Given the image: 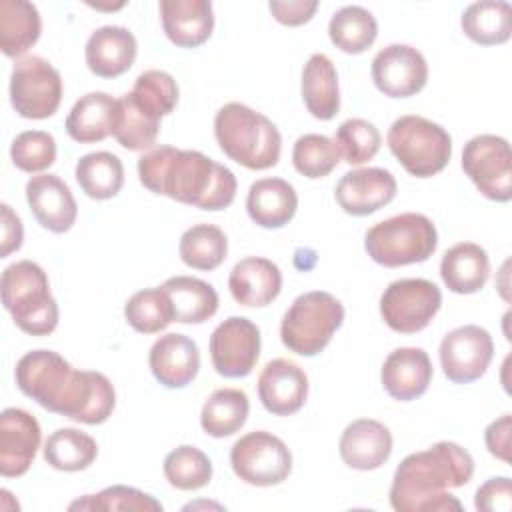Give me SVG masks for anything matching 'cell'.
<instances>
[{"mask_svg": "<svg viewBox=\"0 0 512 512\" xmlns=\"http://www.w3.org/2000/svg\"><path fill=\"white\" fill-rule=\"evenodd\" d=\"M126 322L140 334H156L174 322V306L162 286L134 292L124 304Z\"/></svg>", "mask_w": 512, "mask_h": 512, "instance_id": "39", "label": "cell"}, {"mask_svg": "<svg viewBox=\"0 0 512 512\" xmlns=\"http://www.w3.org/2000/svg\"><path fill=\"white\" fill-rule=\"evenodd\" d=\"M14 378L18 390L44 410L80 424H102L116 408V392L108 376L76 370L54 350L26 352L16 364Z\"/></svg>", "mask_w": 512, "mask_h": 512, "instance_id": "1", "label": "cell"}, {"mask_svg": "<svg viewBox=\"0 0 512 512\" xmlns=\"http://www.w3.org/2000/svg\"><path fill=\"white\" fill-rule=\"evenodd\" d=\"M386 144L402 168L416 178L436 176L452 158L448 130L416 114L396 118L388 128Z\"/></svg>", "mask_w": 512, "mask_h": 512, "instance_id": "7", "label": "cell"}, {"mask_svg": "<svg viewBox=\"0 0 512 512\" xmlns=\"http://www.w3.org/2000/svg\"><path fill=\"white\" fill-rule=\"evenodd\" d=\"M82 192L92 200L114 198L124 186L122 160L106 150L88 152L78 158L74 170Z\"/></svg>", "mask_w": 512, "mask_h": 512, "instance_id": "34", "label": "cell"}, {"mask_svg": "<svg viewBox=\"0 0 512 512\" xmlns=\"http://www.w3.org/2000/svg\"><path fill=\"white\" fill-rule=\"evenodd\" d=\"M166 38L180 48L202 46L214 30V10L208 0H162L158 4Z\"/></svg>", "mask_w": 512, "mask_h": 512, "instance_id": "25", "label": "cell"}, {"mask_svg": "<svg viewBox=\"0 0 512 512\" xmlns=\"http://www.w3.org/2000/svg\"><path fill=\"white\" fill-rule=\"evenodd\" d=\"M462 32L480 46H498L512 36V8L504 0L472 2L460 18Z\"/></svg>", "mask_w": 512, "mask_h": 512, "instance_id": "32", "label": "cell"}, {"mask_svg": "<svg viewBox=\"0 0 512 512\" xmlns=\"http://www.w3.org/2000/svg\"><path fill=\"white\" fill-rule=\"evenodd\" d=\"M268 10L282 26H302L312 20L318 10L316 0H270Z\"/></svg>", "mask_w": 512, "mask_h": 512, "instance_id": "47", "label": "cell"}, {"mask_svg": "<svg viewBox=\"0 0 512 512\" xmlns=\"http://www.w3.org/2000/svg\"><path fill=\"white\" fill-rule=\"evenodd\" d=\"M158 130H160V118L144 110L130 96V92L118 98L112 136L118 140L122 148L130 152L152 150L158 138Z\"/></svg>", "mask_w": 512, "mask_h": 512, "instance_id": "35", "label": "cell"}, {"mask_svg": "<svg viewBox=\"0 0 512 512\" xmlns=\"http://www.w3.org/2000/svg\"><path fill=\"white\" fill-rule=\"evenodd\" d=\"M68 510H104V512H114V510H134V512H160L162 502L156 500L152 494L142 492L134 486H124V484H114L98 494H86L74 502L68 504Z\"/></svg>", "mask_w": 512, "mask_h": 512, "instance_id": "41", "label": "cell"}, {"mask_svg": "<svg viewBox=\"0 0 512 512\" xmlns=\"http://www.w3.org/2000/svg\"><path fill=\"white\" fill-rule=\"evenodd\" d=\"M62 76L42 56H24L14 62L10 74V104L28 120H44L56 114L62 102Z\"/></svg>", "mask_w": 512, "mask_h": 512, "instance_id": "9", "label": "cell"}, {"mask_svg": "<svg viewBox=\"0 0 512 512\" xmlns=\"http://www.w3.org/2000/svg\"><path fill=\"white\" fill-rule=\"evenodd\" d=\"M490 276L486 250L476 242H458L440 260V278L454 294H476Z\"/></svg>", "mask_w": 512, "mask_h": 512, "instance_id": "27", "label": "cell"}, {"mask_svg": "<svg viewBox=\"0 0 512 512\" xmlns=\"http://www.w3.org/2000/svg\"><path fill=\"white\" fill-rule=\"evenodd\" d=\"M438 356L450 382L470 384L486 374L494 356V342L486 328L464 324L442 338Z\"/></svg>", "mask_w": 512, "mask_h": 512, "instance_id": "13", "label": "cell"}, {"mask_svg": "<svg viewBox=\"0 0 512 512\" xmlns=\"http://www.w3.org/2000/svg\"><path fill=\"white\" fill-rule=\"evenodd\" d=\"M118 98L106 92H88L80 96L66 116V132L78 144L102 142L114 130Z\"/></svg>", "mask_w": 512, "mask_h": 512, "instance_id": "28", "label": "cell"}, {"mask_svg": "<svg viewBox=\"0 0 512 512\" xmlns=\"http://www.w3.org/2000/svg\"><path fill=\"white\" fill-rule=\"evenodd\" d=\"M228 290L240 306L264 308L278 298L282 290V272L278 264L268 258L246 256L230 270Z\"/></svg>", "mask_w": 512, "mask_h": 512, "instance_id": "23", "label": "cell"}, {"mask_svg": "<svg viewBox=\"0 0 512 512\" xmlns=\"http://www.w3.org/2000/svg\"><path fill=\"white\" fill-rule=\"evenodd\" d=\"M334 144L338 146L344 162L350 166H360L378 154L382 136L372 122L364 118H348L338 126Z\"/></svg>", "mask_w": 512, "mask_h": 512, "instance_id": "43", "label": "cell"}, {"mask_svg": "<svg viewBox=\"0 0 512 512\" xmlns=\"http://www.w3.org/2000/svg\"><path fill=\"white\" fill-rule=\"evenodd\" d=\"M180 260L194 270H216L228 254V238L214 224H194L180 236L178 242Z\"/></svg>", "mask_w": 512, "mask_h": 512, "instance_id": "38", "label": "cell"}, {"mask_svg": "<svg viewBox=\"0 0 512 512\" xmlns=\"http://www.w3.org/2000/svg\"><path fill=\"white\" fill-rule=\"evenodd\" d=\"M442 306L440 288L426 278H400L386 286L380 296V316L398 334L424 330Z\"/></svg>", "mask_w": 512, "mask_h": 512, "instance_id": "11", "label": "cell"}, {"mask_svg": "<svg viewBox=\"0 0 512 512\" xmlns=\"http://www.w3.org/2000/svg\"><path fill=\"white\" fill-rule=\"evenodd\" d=\"M162 288L174 306V322L202 324L218 312V292L212 284L194 276H172Z\"/></svg>", "mask_w": 512, "mask_h": 512, "instance_id": "30", "label": "cell"}, {"mask_svg": "<svg viewBox=\"0 0 512 512\" xmlns=\"http://www.w3.org/2000/svg\"><path fill=\"white\" fill-rule=\"evenodd\" d=\"M96 456V440L78 428H58L44 442V460L60 472L86 470Z\"/></svg>", "mask_w": 512, "mask_h": 512, "instance_id": "37", "label": "cell"}, {"mask_svg": "<svg viewBox=\"0 0 512 512\" xmlns=\"http://www.w3.org/2000/svg\"><path fill=\"white\" fill-rule=\"evenodd\" d=\"M26 202L36 222L54 234L68 232L78 216L68 184L56 174H38L26 182Z\"/></svg>", "mask_w": 512, "mask_h": 512, "instance_id": "19", "label": "cell"}, {"mask_svg": "<svg viewBox=\"0 0 512 512\" xmlns=\"http://www.w3.org/2000/svg\"><path fill=\"white\" fill-rule=\"evenodd\" d=\"M462 170L482 196L492 202L512 198V152L506 138L478 134L462 148Z\"/></svg>", "mask_w": 512, "mask_h": 512, "instance_id": "12", "label": "cell"}, {"mask_svg": "<svg viewBox=\"0 0 512 512\" xmlns=\"http://www.w3.org/2000/svg\"><path fill=\"white\" fill-rule=\"evenodd\" d=\"M344 322L342 302L324 290L300 294L280 322L282 344L298 356H316Z\"/></svg>", "mask_w": 512, "mask_h": 512, "instance_id": "8", "label": "cell"}, {"mask_svg": "<svg viewBox=\"0 0 512 512\" xmlns=\"http://www.w3.org/2000/svg\"><path fill=\"white\" fill-rule=\"evenodd\" d=\"M2 304L14 324L30 336H48L58 326V304L50 294V282L40 264L18 260L4 268Z\"/></svg>", "mask_w": 512, "mask_h": 512, "instance_id": "5", "label": "cell"}, {"mask_svg": "<svg viewBox=\"0 0 512 512\" xmlns=\"http://www.w3.org/2000/svg\"><path fill=\"white\" fill-rule=\"evenodd\" d=\"M250 402L240 388L214 390L200 412V426L212 438L234 436L248 420Z\"/></svg>", "mask_w": 512, "mask_h": 512, "instance_id": "33", "label": "cell"}, {"mask_svg": "<svg viewBox=\"0 0 512 512\" xmlns=\"http://www.w3.org/2000/svg\"><path fill=\"white\" fill-rule=\"evenodd\" d=\"M510 430H512V418L508 412L492 420L484 430V442L488 452L494 458L502 460L504 464L510 462Z\"/></svg>", "mask_w": 512, "mask_h": 512, "instance_id": "48", "label": "cell"}, {"mask_svg": "<svg viewBox=\"0 0 512 512\" xmlns=\"http://www.w3.org/2000/svg\"><path fill=\"white\" fill-rule=\"evenodd\" d=\"M162 472L172 488L194 492L212 480V462L200 448L182 444L166 454Z\"/></svg>", "mask_w": 512, "mask_h": 512, "instance_id": "40", "label": "cell"}, {"mask_svg": "<svg viewBox=\"0 0 512 512\" xmlns=\"http://www.w3.org/2000/svg\"><path fill=\"white\" fill-rule=\"evenodd\" d=\"M258 398L274 416L296 414L308 398V376L296 362L274 358L258 376Z\"/></svg>", "mask_w": 512, "mask_h": 512, "instance_id": "18", "label": "cell"}, {"mask_svg": "<svg viewBox=\"0 0 512 512\" xmlns=\"http://www.w3.org/2000/svg\"><path fill=\"white\" fill-rule=\"evenodd\" d=\"M398 192L390 170L368 166L346 172L334 190L338 206L350 216H368L388 206Z\"/></svg>", "mask_w": 512, "mask_h": 512, "instance_id": "16", "label": "cell"}, {"mask_svg": "<svg viewBox=\"0 0 512 512\" xmlns=\"http://www.w3.org/2000/svg\"><path fill=\"white\" fill-rule=\"evenodd\" d=\"M298 210V194L284 178H260L248 188L246 212L260 228H282Z\"/></svg>", "mask_w": 512, "mask_h": 512, "instance_id": "26", "label": "cell"}, {"mask_svg": "<svg viewBox=\"0 0 512 512\" xmlns=\"http://www.w3.org/2000/svg\"><path fill=\"white\" fill-rule=\"evenodd\" d=\"M214 136L220 150L248 170H268L280 160L282 136L276 124L242 102H228L216 112Z\"/></svg>", "mask_w": 512, "mask_h": 512, "instance_id": "4", "label": "cell"}, {"mask_svg": "<svg viewBox=\"0 0 512 512\" xmlns=\"http://www.w3.org/2000/svg\"><path fill=\"white\" fill-rule=\"evenodd\" d=\"M368 256L386 268L426 262L438 248L434 222L420 212H402L374 224L364 236Z\"/></svg>", "mask_w": 512, "mask_h": 512, "instance_id": "6", "label": "cell"}, {"mask_svg": "<svg viewBox=\"0 0 512 512\" xmlns=\"http://www.w3.org/2000/svg\"><path fill=\"white\" fill-rule=\"evenodd\" d=\"M302 100L306 110L318 120H332L340 110V88L338 72L334 62L316 52L308 58L302 68Z\"/></svg>", "mask_w": 512, "mask_h": 512, "instance_id": "29", "label": "cell"}, {"mask_svg": "<svg viewBox=\"0 0 512 512\" xmlns=\"http://www.w3.org/2000/svg\"><path fill=\"white\" fill-rule=\"evenodd\" d=\"M374 86L388 98H410L428 82V62L410 44H388L372 58Z\"/></svg>", "mask_w": 512, "mask_h": 512, "instance_id": "15", "label": "cell"}, {"mask_svg": "<svg viewBox=\"0 0 512 512\" xmlns=\"http://www.w3.org/2000/svg\"><path fill=\"white\" fill-rule=\"evenodd\" d=\"M0 212H2V238H0L2 248H0V258H6V256H10L12 252H16L22 246L24 228H22L20 216L8 204H2Z\"/></svg>", "mask_w": 512, "mask_h": 512, "instance_id": "49", "label": "cell"}, {"mask_svg": "<svg viewBox=\"0 0 512 512\" xmlns=\"http://www.w3.org/2000/svg\"><path fill=\"white\" fill-rule=\"evenodd\" d=\"M234 474L250 486L282 484L292 472V452L272 432L254 430L240 436L230 448Z\"/></svg>", "mask_w": 512, "mask_h": 512, "instance_id": "10", "label": "cell"}, {"mask_svg": "<svg viewBox=\"0 0 512 512\" xmlns=\"http://www.w3.org/2000/svg\"><path fill=\"white\" fill-rule=\"evenodd\" d=\"M136 52V38L124 26H100L88 36L84 46L86 66L100 78H116L128 72Z\"/></svg>", "mask_w": 512, "mask_h": 512, "instance_id": "24", "label": "cell"}, {"mask_svg": "<svg viewBox=\"0 0 512 512\" xmlns=\"http://www.w3.org/2000/svg\"><path fill=\"white\" fill-rule=\"evenodd\" d=\"M474 476L472 454L456 442H436L408 454L396 468L390 486V506L396 512H450L462 502L450 488L468 484Z\"/></svg>", "mask_w": 512, "mask_h": 512, "instance_id": "3", "label": "cell"}, {"mask_svg": "<svg viewBox=\"0 0 512 512\" xmlns=\"http://www.w3.org/2000/svg\"><path fill=\"white\" fill-rule=\"evenodd\" d=\"M476 510L508 512L512 508V480L508 476L488 478L474 496Z\"/></svg>", "mask_w": 512, "mask_h": 512, "instance_id": "46", "label": "cell"}, {"mask_svg": "<svg viewBox=\"0 0 512 512\" xmlns=\"http://www.w3.org/2000/svg\"><path fill=\"white\" fill-rule=\"evenodd\" d=\"M10 158L22 172H42L56 160V140L44 130H24L12 140Z\"/></svg>", "mask_w": 512, "mask_h": 512, "instance_id": "45", "label": "cell"}, {"mask_svg": "<svg viewBox=\"0 0 512 512\" xmlns=\"http://www.w3.org/2000/svg\"><path fill=\"white\" fill-rule=\"evenodd\" d=\"M434 370L430 356L424 348L402 346L392 350L380 370V382L386 394L398 402L420 398L430 382Z\"/></svg>", "mask_w": 512, "mask_h": 512, "instance_id": "20", "label": "cell"}, {"mask_svg": "<svg viewBox=\"0 0 512 512\" xmlns=\"http://www.w3.org/2000/svg\"><path fill=\"white\" fill-rule=\"evenodd\" d=\"M42 20L32 2L2 0L0 2V46L4 56L18 58L26 54L40 38Z\"/></svg>", "mask_w": 512, "mask_h": 512, "instance_id": "31", "label": "cell"}, {"mask_svg": "<svg viewBox=\"0 0 512 512\" xmlns=\"http://www.w3.org/2000/svg\"><path fill=\"white\" fill-rule=\"evenodd\" d=\"M138 178L144 188L180 204L218 212L236 198V176L224 164L200 150L154 146L138 160Z\"/></svg>", "mask_w": 512, "mask_h": 512, "instance_id": "2", "label": "cell"}, {"mask_svg": "<svg viewBox=\"0 0 512 512\" xmlns=\"http://www.w3.org/2000/svg\"><path fill=\"white\" fill-rule=\"evenodd\" d=\"M342 462L360 472L380 468L392 454L390 430L374 418H358L350 422L338 442Z\"/></svg>", "mask_w": 512, "mask_h": 512, "instance_id": "22", "label": "cell"}, {"mask_svg": "<svg viewBox=\"0 0 512 512\" xmlns=\"http://www.w3.org/2000/svg\"><path fill=\"white\" fill-rule=\"evenodd\" d=\"M260 356V330L244 316H230L210 336L214 370L224 378H246Z\"/></svg>", "mask_w": 512, "mask_h": 512, "instance_id": "14", "label": "cell"}, {"mask_svg": "<svg viewBox=\"0 0 512 512\" xmlns=\"http://www.w3.org/2000/svg\"><path fill=\"white\" fill-rule=\"evenodd\" d=\"M148 366L152 376L164 388H184L200 370L198 344L186 334L168 332L152 344L148 352Z\"/></svg>", "mask_w": 512, "mask_h": 512, "instance_id": "21", "label": "cell"}, {"mask_svg": "<svg viewBox=\"0 0 512 512\" xmlns=\"http://www.w3.org/2000/svg\"><path fill=\"white\" fill-rule=\"evenodd\" d=\"M38 420L22 408H4L0 414V474L18 478L28 472L40 448Z\"/></svg>", "mask_w": 512, "mask_h": 512, "instance_id": "17", "label": "cell"}, {"mask_svg": "<svg viewBox=\"0 0 512 512\" xmlns=\"http://www.w3.org/2000/svg\"><path fill=\"white\" fill-rule=\"evenodd\" d=\"M330 42L346 54L366 52L378 36V22L370 10L350 4L336 10L328 22Z\"/></svg>", "mask_w": 512, "mask_h": 512, "instance_id": "36", "label": "cell"}, {"mask_svg": "<svg viewBox=\"0 0 512 512\" xmlns=\"http://www.w3.org/2000/svg\"><path fill=\"white\" fill-rule=\"evenodd\" d=\"M130 96L160 120L168 116L178 104V84L172 74L164 70H144L134 80Z\"/></svg>", "mask_w": 512, "mask_h": 512, "instance_id": "44", "label": "cell"}, {"mask_svg": "<svg viewBox=\"0 0 512 512\" xmlns=\"http://www.w3.org/2000/svg\"><path fill=\"white\" fill-rule=\"evenodd\" d=\"M340 150L324 134H304L294 142L292 164L298 174L316 180L328 176L340 162Z\"/></svg>", "mask_w": 512, "mask_h": 512, "instance_id": "42", "label": "cell"}]
</instances>
